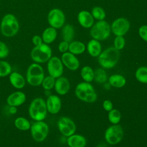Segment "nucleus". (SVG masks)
I'll return each instance as SVG.
<instances>
[{
    "instance_id": "6ab92c4d",
    "label": "nucleus",
    "mask_w": 147,
    "mask_h": 147,
    "mask_svg": "<svg viewBox=\"0 0 147 147\" xmlns=\"http://www.w3.org/2000/svg\"><path fill=\"white\" fill-rule=\"evenodd\" d=\"M9 79L11 85L17 89L23 88L26 84V79L19 72H11L9 75Z\"/></svg>"
},
{
    "instance_id": "f8f14e48",
    "label": "nucleus",
    "mask_w": 147,
    "mask_h": 147,
    "mask_svg": "<svg viewBox=\"0 0 147 147\" xmlns=\"http://www.w3.org/2000/svg\"><path fill=\"white\" fill-rule=\"evenodd\" d=\"M57 127L60 132L65 137L74 134L76 127L75 122L69 118L61 117L57 121Z\"/></svg>"
},
{
    "instance_id": "f257e3e1",
    "label": "nucleus",
    "mask_w": 147,
    "mask_h": 147,
    "mask_svg": "<svg viewBox=\"0 0 147 147\" xmlns=\"http://www.w3.org/2000/svg\"><path fill=\"white\" fill-rule=\"evenodd\" d=\"M20 30V23L17 18L11 13L5 14L0 23L1 34L6 37L15 36Z\"/></svg>"
},
{
    "instance_id": "72a5a7b5",
    "label": "nucleus",
    "mask_w": 147,
    "mask_h": 147,
    "mask_svg": "<svg viewBox=\"0 0 147 147\" xmlns=\"http://www.w3.org/2000/svg\"><path fill=\"white\" fill-rule=\"evenodd\" d=\"M125 45V40L122 36H117L114 40V47L119 51L122 49Z\"/></svg>"
},
{
    "instance_id": "a19ab883",
    "label": "nucleus",
    "mask_w": 147,
    "mask_h": 147,
    "mask_svg": "<svg viewBox=\"0 0 147 147\" xmlns=\"http://www.w3.org/2000/svg\"><path fill=\"white\" fill-rule=\"evenodd\" d=\"M97 147H107V145L105 143H100L97 146Z\"/></svg>"
},
{
    "instance_id": "c85d7f7f",
    "label": "nucleus",
    "mask_w": 147,
    "mask_h": 147,
    "mask_svg": "<svg viewBox=\"0 0 147 147\" xmlns=\"http://www.w3.org/2000/svg\"><path fill=\"white\" fill-rule=\"evenodd\" d=\"M12 72V68L10 64L3 60H0V78H4L9 76Z\"/></svg>"
},
{
    "instance_id": "58836bf2",
    "label": "nucleus",
    "mask_w": 147,
    "mask_h": 147,
    "mask_svg": "<svg viewBox=\"0 0 147 147\" xmlns=\"http://www.w3.org/2000/svg\"><path fill=\"white\" fill-rule=\"evenodd\" d=\"M103 107L106 111H110L113 108V103L109 100H105L103 102Z\"/></svg>"
},
{
    "instance_id": "2f4dec72",
    "label": "nucleus",
    "mask_w": 147,
    "mask_h": 147,
    "mask_svg": "<svg viewBox=\"0 0 147 147\" xmlns=\"http://www.w3.org/2000/svg\"><path fill=\"white\" fill-rule=\"evenodd\" d=\"M55 80L56 79L55 78L48 75L44 77L41 85L45 90H51L54 88Z\"/></svg>"
},
{
    "instance_id": "20e7f679",
    "label": "nucleus",
    "mask_w": 147,
    "mask_h": 147,
    "mask_svg": "<svg viewBox=\"0 0 147 147\" xmlns=\"http://www.w3.org/2000/svg\"><path fill=\"white\" fill-rule=\"evenodd\" d=\"M44 77V71L40 64L33 63L28 67L26 81L29 85L34 87L40 86Z\"/></svg>"
},
{
    "instance_id": "4468645a",
    "label": "nucleus",
    "mask_w": 147,
    "mask_h": 147,
    "mask_svg": "<svg viewBox=\"0 0 147 147\" xmlns=\"http://www.w3.org/2000/svg\"><path fill=\"white\" fill-rule=\"evenodd\" d=\"M61 60L68 69L71 71H75L80 66V62L75 55L69 52L63 53L61 57Z\"/></svg>"
},
{
    "instance_id": "b1692460",
    "label": "nucleus",
    "mask_w": 147,
    "mask_h": 147,
    "mask_svg": "<svg viewBox=\"0 0 147 147\" xmlns=\"http://www.w3.org/2000/svg\"><path fill=\"white\" fill-rule=\"evenodd\" d=\"M109 84L116 88H121L123 87L126 83L125 78L119 74H114L109 78Z\"/></svg>"
},
{
    "instance_id": "0eeeda50",
    "label": "nucleus",
    "mask_w": 147,
    "mask_h": 147,
    "mask_svg": "<svg viewBox=\"0 0 147 147\" xmlns=\"http://www.w3.org/2000/svg\"><path fill=\"white\" fill-rule=\"evenodd\" d=\"M111 26L105 21H99L91 27L90 35L93 38L98 41L106 40L111 33Z\"/></svg>"
},
{
    "instance_id": "5701e85b",
    "label": "nucleus",
    "mask_w": 147,
    "mask_h": 147,
    "mask_svg": "<svg viewBox=\"0 0 147 147\" xmlns=\"http://www.w3.org/2000/svg\"><path fill=\"white\" fill-rule=\"evenodd\" d=\"M61 36L63 41L71 42L75 36V29L72 25L67 24L63 26L61 30Z\"/></svg>"
},
{
    "instance_id": "dca6fc26",
    "label": "nucleus",
    "mask_w": 147,
    "mask_h": 147,
    "mask_svg": "<svg viewBox=\"0 0 147 147\" xmlns=\"http://www.w3.org/2000/svg\"><path fill=\"white\" fill-rule=\"evenodd\" d=\"M45 102L48 112L52 114H57L61 108V101L57 95H49Z\"/></svg>"
},
{
    "instance_id": "2eb2a0df",
    "label": "nucleus",
    "mask_w": 147,
    "mask_h": 147,
    "mask_svg": "<svg viewBox=\"0 0 147 147\" xmlns=\"http://www.w3.org/2000/svg\"><path fill=\"white\" fill-rule=\"evenodd\" d=\"M26 99L24 92L21 91H14L8 95L6 98V103L9 106L18 107L23 105Z\"/></svg>"
},
{
    "instance_id": "c9c22d12",
    "label": "nucleus",
    "mask_w": 147,
    "mask_h": 147,
    "mask_svg": "<svg viewBox=\"0 0 147 147\" xmlns=\"http://www.w3.org/2000/svg\"><path fill=\"white\" fill-rule=\"evenodd\" d=\"M138 34L140 37L147 42V25H142L138 29Z\"/></svg>"
},
{
    "instance_id": "4c0bfd02",
    "label": "nucleus",
    "mask_w": 147,
    "mask_h": 147,
    "mask_svg": "<svg viewBox=\"0 0 147 147\" xmlns=\"http://www.w3.org/2000/svg\"><path fill=\"white\" fill-rule=\"evenodd\" d=\"M32 42L34 46H37L41 44L43 42L41 36L39 35H34L32 38Z\"/></svg>"
},
{
    "instance_id": "6e6552de",
    "label": "nucleus",
    "mask_w": 147,
    "mask_h": 147,
    "mask_svg": "<svg viewBox=\"0 0 147 147\" xmlns=\"http://www.w3.org/2000/svg\"><path fill=\"white\" fill-rule=\"evenodd\" d=\"M30 133L32 138L36 142L44 141L49 133V126L43 121H34L30 126Z\"/></svg>"
},
{
    "instance_id": "f704fd0d",
    "label": "nucleus",
    "mask_w": 147,
    "mask_h": 147,
    "mask_svg": "<svg viewBox=\"0 0 147 147\" xmlns=\"http://www.w3.org/2000/svg\"><path fill=\"white\" fill-rule=\"evenodd\" d=\"M9 52L8 46L4 42L0 41V59L7 57L9 56Z\"/></svg>"
},
{
    "instance_id": "a211bd4d",
    "label": "nucleus",
    "mask_w": 147,
    "mask_h": 147,
    "mask_svg": "<svg viewBox=\"0 0 147 147\" xmlns=\"http://www.w3.org/2000/svg\"><path fill=\"white\" fill-rule=\"evenodd\" d=\"M78 20L82 27L87 29L91 28L94 23V18L91 13L86 10H82L78 13Z\"/></svg>"
},
{
    "instance_id": "cd10ccee",
    "label": "nucleus",
    "mask_w": 147,
    "mask_h": 147,
    "mask_svg": "<svg viewBox=\"0 0 147 147\" xmlns=\"http://www.w3.org/2000/svg\"><path fill=\"white\" fill-rule=\"evenodd\" d=\"M135 76L140 83L147 84V67L142 66L139 67L136 71Z\"/></svg>"
},
{
    "instance_id": "393cba45",
    "label": "nucleus",
    "mask_w": 147,
    "mask_h": 147,
    "mask_svg": "<svg viewBox=\"0 0 147 147\" xmlns=\"http://www.w3.org/2000/svg\"><path fill=\"white\" fill-rule=\"evenodd\" d=\"M86 49L84 44L80 41H73L69 43L68 51L74 55L83 53Z\"/></svg>"
},
{
    "instance_id": "aec40b11",
    "label": "nucleus",
    "mask_w": 147,
    "mask_h": 147,
    "mask_svg": "<svg viewBox=\"0 0 147 147\" xmlns=\"http://www.w3.org/2000/svg\"><path fill=\"white\" fill-rule=\"evenodd\" d=\"M67 142L69 147H85L86 145V138L80 134H72L67 140Z\"/></svg>"
},
{
    "instance_id": "a878e982",
    "label": "nucleus",
    "mask_w": 147,
    "mask_h": 147,
    "mask_svg": "<svg viewBox=\"0 0 147 147\" xmlns=\"http://www.w3.org/2000/svg\"><path fill=\"white\" fill-rule=\"evenodd\" d=\"M15 127L21 131H27L30 130L31 123L29 121L23 117H18L16 118L14 121Z\"/></svg>"
},
{
    "instance_id": "f03ea898",
    "label": "nucleus",
    "mask_w": 147,
    "mask_h": 147,
    "mask_svg": "<svg viewBox=\"0 0 147 147\" xmlns=\"http://www.w3.org/2000/svg\"><path fill=\"white\" fill-rule=\"evenodd\" d=\"M28 112L30 117L34 121H43L48 113L45 100L40 97L34 98L30 103Z\"/></svg>"
},
{
    "instance_id": "ea45409f",
    "label": "nucleus",
    "mask_w": 147,
    "mask_h": 147,
    "mask_svg": "<svg viewBox=\"0 0 147 147\" xmlns=\"http://www.w3.org/2000/svg\"><path fill=\"white\" fill-rule=\"evenodd\" d=\"M17 107L15 106H9V112L10 114H15L17 113Z\"/></svg>"
},
{
    "instance_id": "c756f323",
    "label": "nucleus",
    "mask_w": 147,
    "mask_h": 147,
    "mask_svg": "<svg viewBox=\"0 0 147 147\" xmlns=\"http://www.w3.org/2000/svg\"><path fill=\"white\" fill-rule=\"evenodd\" d=\"M108 119L111 123L118 124L121 119V114L118 110L113 109L108 114Z\"/></svg>"
},
{
    "instance_id": "7c9ffc66",
    "label": "nucleus",
    "mask_w": 147,
    "mask_h": 147,
    "mask_svg": "<svg viewBox=\"0 0 147 147\" xmlns=\"http://www.w3.org/2000/svg\"><path fill=\"white\" fill-rule=\"evenodd\" d=\"M91 14L94 18L98 21L104 20L106 17V13L104 9L99 6H95L93 7L91 11Z\"/></svg>"
},
{
    "instance_id": "9b49d317",
    "label": "nucleus",
    "mask_w": 147,
    "mask_h": 147,
    "mask_svg": "<svg viewBox=\"0 0 147 147\" xmlns=\"http://www.w3.org/2000/svg\"><path fill=\"white\" fill-rule=\"evenodd\" d=\"M47 70L49 75L55 79L61 76L63 73V64L60 58L53 56L47 61Z\"/></svg>"
},
{
    "instance_id": "39448f33",
    "label": "nucleus",
    "mask_w": 147,
    "mask_h": 147,
    "mask_svg": "<svg viewBox=\"0 0 147 147\" xmlns=\"http://www.w3.org/2000/svg\"><path fill=\"white\" fill-rule=\"evenodd\" d=\"M75 95L80 100L87 103H93L97 99L94 87L88 82H81L75 88Z\"/></svg>"
},
{
    "instance_id": "7ed1b4c3",
    "label": "nucleus",
    "mask_w": 147,
    "mask_h": 147,
    "mask_svg": "<svg viewBox=\"0 0 147 147\" xmlns=\"http://www.w3.org/2000/svg\"><path fill=\"white\" fill-rule=\"evenodd\" d=\"M120 57L119 51L114 47H111L100 53L98 56V62L104 68H113L118 62Z\"/></svg>"
},
{
    "instance_id": "e433bc0d",
    "label": "nucleus",
    "mask_w": 147,
    "mask_h": 147,
    "mask_svg": "<svg viewBox=\"0 0 147 147\" xmlns=\"http://www.w3.org/2000/svg\"><path fill=\"white\" fill-rule=\"evenodd\" d=\"M68 47L69 42L65 41H62L59 43L58 45V50L60 52L63 53L67 52V51L68 50Z\"/></svg>"
},
{
    "instance_id": "423d86ee",
    "label": "nucleus",
    "mask_w": 147,
    "mask_h": 147,
    "mask_svg": "<svg viewBox=\"0 0 147 147\" xmlns=\"http://www.w3.org/2000/svg\"><path fill=\"white\" fill-rule=\"evenodd\" d=\"M52 51L49 44L42 42L34 46L30 52V57L34 63L42 64L47 62L52 57Z\"/></svg>"
},
{
    "instance_id": "1a4fd4ad",
    "label": "nucleus",
    "mask_w": 147,
    "mask_h": 147,
    "mask_svg": "<svg viewBox=\"0 0 147 147\" xmlns=\"http://www.w3.org/2000/svg\"><path fill=\"white\" fill-rule=\"evenodd\" d=\"M123 131L122 127L119 125H114L109 126L105 131V138L110 145H115L122 139Z\"/></svg>"
},
{
    "instance_id": "473e14b6",
    "label": "nucleus",
    "mask_w": 147,
    "mask_h": 147,
    "mask_svg": "<svg viewBox=\"0 0 147 147\" xmlns=\"http://www.w3.org/2000/svg\"><path fill=\"white\" fill-rule=\"evenodd\" d=\"M94 79L96 82L103 83L107 80V75L104 69L98 68L94 72Z\"/></svg>"
},
{
    "instance_id": "bb28decb",
    "label": "nucleus",
    "mask_w": 147,
    "mask_h": 147,
    "mask_svg": "<svg viewBox=\"0 0 147 147\" xmlns=\"http://www.w3.org/2000/svg\"><path fill=\"white\" fill-rule=\"evenodd\" d=\"M80 75L82 79L86 82H91L94 79V71L89 66L83 67L80 71Z\"/></svg>"
},
{
    "instance_id": "412c9836",
    "label": "nucleus",
    "mask_w": 147,
    "mask_h": 147,
    "mask_svg": "<svg viewBox=\"0 0 147 147\" xmlns=\"http://www.w3.org/2000/svg\"><path fill=\"white\" fill-rule=\"evenodd\" d=\"M87 49L90 55L94 57H98L102 52V45L100 42L95 39H92L88 42Z\"/></svg>"
},
{
    "instance_id": "f3484780",
    "label": "nucleus",
    "mask_w": 147,
    "mask_h": 147,
    "mask_svg": "<svg viewBox=\"0 0 147 147\" xmlns=\"http://www.w3.org/2000/svg\"><path fill=\"white\" fill-rule=\"evenodd\" d=\"M56 79L54 86L55 91L60 95H65L70 88V83L68 80L63 76Z\"/></svg>"
},
{
    "instance_id": "ddd939ff",
    "label": "nucleus",
    "mask_w": 147,
    "mask_h": 147,
    "mask_svg": "<svg viewBox=\"0 0 147 147\" xmlns=\"http://www.w3.org/2000/svg\"><path fill=\"white\" fill-rule=\"evenodd\" d=\"M130 27V22L125 18L120 17L113 22L111 25V30L116 36H123L129 31Z\"/></svg>"
},
{
    "instance_id": "9d476101",
    "label": "nucleus",
    "mask_w": 147,
    "mask_h": 147,
    "mask_svg": "<svg viewBox=\"0 0 147 147\" xmlns=\"http://www.w3.org/2000/svg\"><path fill=\"white\" fill-rule=\"evenodd\" d=\"M47 20L50 26L56 29H60L64 26L65 21V16L61 9L54 8L49 11L47 16Z\"/></svg>"
},
{
    "instance_id": "4be33fe9",
    "label": "nucleus",
    "mask_w": 147,
    "mask_h": 147,
    "mask_svg": "<svg viewBox=\"0 0 147 147\" xmlns=\"http://www.w3.org/2000/svg\"><path fill=\"white\" fill-rule=\"evenodd\" d=\"M57 31L56 29L51 26L45 28L42 32L41 38L43 42L50 44L52 43L57 37Z\"/></svg>"
}]
</instances>
